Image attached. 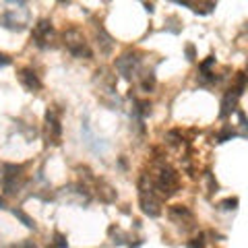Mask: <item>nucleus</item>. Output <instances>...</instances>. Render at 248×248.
I'll return each mask as SVG.
<instances>
[{
	"mask_svg": "<svg viewBox=\"0 0 248 248\" xmlns=\"http://www.w3.org/2000/svg\"><path fill=\"white\" fill-rule=\"evenodd\" d=\"M149 186H151V190L155 192V197H157L159 201L170 199L172 195H176L178 188H180V178H178L174 168L161 164V166H157L153 178L149 180Z\"/></svg>",
	"mask_w": 248,
	"mask_h": 248,
	"instance_id": "obj_1",
	"label": "nucleus"
},
{
	"mask_svg": "<svg viewBox=\"0 0 248 248\" xmlns=\"http://www.w3.org/2000/svg\"><path fill=\"white\" fill-rule=\"evenodd\" d=\"M64 46L75 58H85V60L91 58V48H89L87 40H85V35L79 29L64 31Z\"/></svg>",
	"mask_w": 248,
	"mask_h": 248,
	"instance_id": "obj_2",
	"label": "nucleus"
},
{
	"mask_svg": "<svg viewBox=\"0 0 248 248\" xmlns=\"http://www.w3.org/2000/svg\"><path fill=\"white\" fill-rule=\"evenodd\" d=\"M139 203L145 215L149 217H157L161 213V201L155 197V192L151 190V186L145 182V178H141V184H139Z\"/></svg>",
	"mask_w": 248,
	"mask_h": 248,
	"instance_id": "obj_3",
	"label": "nucleus"
},
{
	"mask_svg": "<svg viewBox=\"0 0 248 248\" xmlns=\"http://www.w3.org/2000/svg\"><path fill=\"white\" fill-rule=\"evenodd\" d=\"M4 174H2V186L6 195H15L17 188L21 186V178H23V168L15 166V164H4Z\"/></svg>",
	"mask_w": 248,
	"mask_h": 248,
	"instance_id": "obj_4",
	"label": "nucleus"
},
{
	"mask_svg": "<svg viewBox=\"0 0 248 248\" xmlns=\"http://www.w3.org/2000/svg\"><path fill=\"white\" fill-rule=\"evenodd\" d=\"M54 37V27L48 19H40L37 21V25L33 27V33H31V42H33L37 48H46V46H50Z\"/></svg>",
	"mask_w": 248,
	"mask_h": 248,
	"instance_id": "obj_5",
	"label": "nucleus"
},
{
	"mask_svg": "<svg viewBox=\"0 0 248 248\" xmlns=\"http://www.w3.org/2000/svg\"><path fill=\"white\" fill-rule=\"evenodd\" d=\"M62 137V126H60V118L56 110H48L46 112V139L52 145H58Z\"/></svg>",
	"mask_w": 248,
	"mask_h": 248,
	"instance_id": "obj_6",
	"label": "nucleus"
},
{
	"mask_svg": "<svg viewBox=\"0 0 248 248\" xmlns=\"http://www.w3.org/2000/svg\"><path fill=\"white\" fill-rule=\"evenodd\" d=\"M139 64H141V60H139L137 54H133V52L122 54V56L116 60V68H118L120 75L126 77V79H130V77L139 71Z\"/></svg>",
	"mask_w": 248,
	"mask_h": 248,
	"instance_id": "obj_7",
	"label": "nucleus"
},
{
	"mask_svg": "<svg viewBox=\"0 0 248 248\" xmlns=\"http://www.w3.org/2000/svg\"><path fill=\"white\" fill-rule=\"evenodd\" d=\"M19 83L23 85V89L29 91V93H37L42 89V81H40V77L35 75L33 68H29V66H23L19 68Z\"/></svg>",
	"mask_w": 248,
	"mask_h": 248,
	"instance_id": "obj_8",
	"label": "nucleus"
},
{
	"mask_svg": "<svg viewBox=\"0 0 248 248\" xmlns=\"http://www.w3.org/2000/svg\"><path fill=\"white\" fill-rule=\"evenodd\" d=\"M170 219H172L174 223H178V226L184 223V228H195V215H192L190 209L184 207V205L170 207Z\"/></svg>",
	"mask_w": 248,
	"mask_h": 248,
	"instance_id": "obj_9",
	"label": "nucleus"
},
{
	"mask_svg": "<svg viewBox=\"0 0 248 248\" xmlns=\"http://www.w3.org/2000/svg\"><path fill=\"white\" fill-rule=\"evenodd\" d=\"M0 25L6 27V29H11V31H23L27 27V21L19 19L17 11H9V13H4L2 17H0Z\"/></svg>",
	"mask_w": 248,
	"mask_h": 248,
	"instance_id": "obj_10",
	"label": "nucleus"
},
{
	"mask_svg": "<svg viewBox=\"0 0 248 248\" xmlns=\"http://www.w3.org/2000/svg\"><path fill=\"white\" fill-rule=\"evenodd\" d=\"M95 33H97V40H99V42H97L99 50H102L104 54H110V52H112V48H114V42H112V37L106 33V29H104V27H97V31H95Z\"/></svg>",
	"mask_w": 248,
	"mask_h": 248,
	"instance_id": "obj_11",
	"label": "nucleus"
},
{
	"mask_svg": "<svg viewBox=\"0 0 248 248\" xmlns=\"http://www.w3.org/2000/svg\"><path fill=\"white\" fill-rule=\"evenodd\" d=\"M97 197L104 201V203H112V201L116 199V190L112 188L108 182H104V180H99L97 182Z\"/></svg>",
	"mask_w": 248,
	"mask_h": 248,
	"instance_id": "obj_12",
	"label": "nucleus"
},
{
	"mask_svg": "<svg viewBox=\"0 0 248 248\" xmlns=\"http://www.w3.org/2000/svg\"><path fill=\"white\" fill-rule=\"evenodd\" d=\"M236 102H238V95H236V93H228V95L223 97V102H221V112H219L221 118H226V116H230L232 112L236 110Z\"/></svg>",
	"mask_w": 248,
	"mask_h": 248,
	"instance_id": "obj_13",
	"label": "nucleus"
},
{
	"mask_svg": "<svg viewBox=\"0 0 248 248\" xmlns=\"http://www.w3.org/2000/svg\"><path fill=\"white\" fill-rule=\"evenodd\" d=\"M13 215L17 217V219H21L23 223H25V228H29V230H35L37 226H35V221L31 219V217L25 213V211H21V209H13Z\"/></svg>",
	"mask_w": 248,
	"mask_h": 248,
	"instance_id": "obj_14",
	"label": "nucleus"
},
{
	"mask_svg": "<svg viewBox=\"0 0 248 248\" xmlns=\"http://www.w3.org/2000/svg\"><path fill=\"white\" fill-rule=\"evenodd\" d=\"M48 248H68V242H66V238L60 234V232H54V240L50 242Z\"/></svg>",
	"mask_w": 248,
	"mask_h": 248,
	"instance_id": "obj_15",
	"label": "nucleus"
},
{
	"mask_svg": "<svg viewBox=\"0 0 248 248\" xmlns=\"http://www.w3.org/2000/svg\"><path fill=\"white\" fill-rule=\"evenodd\" d=\"M244 89H246V75L244 73H238V79H236V89H232L236 93V95L240 97L244 93Z\"/></svg>",
	"mask_w": 248,
	"mask_h": 248,
	"instance_id": "obj_16",
	"label": "nucleus"
},
{
	"mask_svg": "<svg viewBox=\"0 0 248 248\" xmlns=\"http://www.w3.org/2000/svg\"><path fill=\"white\" fill-rule=\"evenodd\" d=\"M203 246H205V236L203 234H199L197 238H192L188 242V248H203Z\"/></svg>",
	"mask_w": 248,
	"mask_h": 248,
	"instance_id": "obj_17",
	"label": "nucleus"
},
{
	"mask_svg": "<svg viewBox=\"0 0 248 248\" xmlns=\"http://www.w3.org/2000/svg\"><path fill=\"white\" fill-rule=\"evenodd\" d=\"M219 207H221V209H236V207H238V199L234 197V199H226V201H221Z\"/></svg>",
	"mask_w": 248,
	"mask_h": 248,
	"instance_id": "obj_18",
	"label": "nucleus"
},
{
	"mask_svg": "<svg viewBox=\"0 0 248 248\" xmlns=\"http://www.w3.org/2000/svg\"><path fill=\"white\" fill-rule=\"evenodd\" d=\"M230 137H236V133H234V130H232V128H226V130H223V133H221L219 137H217V143H226Z\"/></svg>",
	"mask_w": 248,
	"mask_h": 248,
	"instance_id": "obj_19",
	"label": "nucleus"
},
{
	"mask_svg": "<svg viewBox=\"0 0 248 248\" xmlns=\"http://www.w3.org/2000/svg\"><path fill=\"white\" fill-rule=\"evenodd\" d=\"M11 248H37V246H35V242H33V240H21V242L13 244Z\"/></svg>",
	"mask_w": 248,
	"mask_h": 248,
	"instance_id": "obj_20",
	"label": "nucleus"
},
{
	"mask_svg": "<svg viewBox=\"0 0 248 248\" xmlns=\"http://www.w3.org/2000/svg\"><path fill=\"white\" fill-rule=\"evenodd\" d=\"M9 64H11V56H9V54H4V52H0V68L9 66Z\"/></svg>",
	"mask_w": 248,
	"mask_h": 248,
	"instance_id": "obj_21",
	"label": "nucleus"
},
{
	"mask_svg": "<svg viewBox=\"0 0 248 248\" xmlns=\"http://www.w3.org/2000/svg\"><path fill=\"white\" fill-rule=\"evenodd\" d=\"M186 54H188V60H195V48H192V46L186 48Z\"/></svg>",
	"mask_w": 248,
	"mask_h": 248,
	"instance_id": "obj_22",
	"label": "nucleus"
},
{
	"mask_svg": "<svg viewBox=\"0 0 248 248\" xmlns=\"http://www.w3.org/2000/svg\"><path fill=\"white\" fill-rule=\"evenodd\" d=\"M0 209H6V203H4V199L0 197Z\"/></svg>",
	"mask_w": 248,
	"mask_h": 248,
	"instance_id": "obj_23",
	"label": "nucleus"
}]
</instances>
